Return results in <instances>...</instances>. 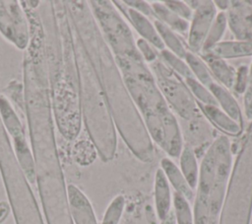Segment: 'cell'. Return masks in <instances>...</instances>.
<instances>
[{"instance_id":"obj_7","label":"cell","mask_w":252,"mask_h":224,"mask_svg":"<svg viewBox=\"0 0 252 224\" xmlns=\"http://www.w3.org/2000/svg\"><path fill=\"white\" fill-rule=\"evenodd\" d=\"M156 68L159 78L160 90L166 95L177 112L185 118H192L197 115L196 101L193 96H190L186 85L184 86L177 79H174L164 65L158 63Z\"/></svg>"},{"instance_id":"obj_24","label":"cell","mask_w":252,"mask_h":224,"mask_svg":"<svg viewBox=\"0 0 252 224\" xmlns=\"http://www.w3.org/2000/svg\"><path fill=\"white\" fill-rule=\"evenodd\" d=\"M125 208V197L122 194L116 195L108 204L101 221V224H119Z\"/></svg>"},{"instance_id":"obj_20","label":"cell","mask_w":252,"mask_h":224,"mask_svg":"<svg viewBox=\"0 0 252 224\" xmlns=\"http://www.w3.org/2000/svg\"><path fill=\"white\" fill-rule=\"evenodd\" d=\"M184 61L187 63L194 78L201 84L208 88L213 82H215L205 61L194 52L187 51L184 57Z\"/></svg>"},{"instance_id":"obj_6","label":"cell","mask_w":252,"mask_h":224,"mask_svg":"<svg viewBox=\"0 0 252 224\" xmlns=\"http://www.w3.org/2000/svg\"><path fill=\"white\" fill-rule=\"evenodd\" d=\"M0 33L17 48L21 50L28 48L31 31L21 2L0 0Z\"/></svg>"},{"instance_id":"obj_15","label":"cell","mask_w":252,"mask_h":224,"mask_svg":"<svg viewBox=\"0 0 252 224\" xmlns=\"http://www.w3.org/2000/svg\"><path fill=\"white\" fill-rule=\"evenodd\" d=\"M206 53L221 59L250 56L252 55V40L245 39L220 41Z\"/></svg>"},{"instance_id":"obj_11","label":"cell","mask_w":252,"mask_h":224,"mask_svg":"<svg viewBox=\"0 0 252 224\" xmlns=\"http://www.w3.org/2000/svg\"><path fill=\"white\" fill-rule=\"evenodd\" d=\"M155 205L158 219H164L171 210L172 195L169 183L165 178L162 170L159 168L155 176Z\"/></svg>"},{"instance_id":"obj_2","label":"cell","mask_w":252,"mask_h":224,"mask_svg":"<svg viewBox=\"0 0 252 224\" xmlns=\"http://www.w3.org/2000/svg\"><path fill=\"white\" fill-rule=\"evenodd\" d=\"M231 152L226 137L216 140L200 167L194 201V224H219L231 170Z\"/></svg>"},{"instance_id":"obj_17","label":"cell","mask_w":252,"mask_h":224,"mask_svg":"<svg viewBox=\"0 0 252 224\" xmlns=\"http://www.w3.org/2000/svg\"><path fill=\"white\" fill-rule=\"evenodd\" d=\"M180 171L182 172L187 183L192 189L197 188L200 168L198 165V160L193 148L190 145H183V148L179 155Z\"/></svg>"},{"instance_id":"obj_8","label":"cell","mask_w":252,"mask_h":224,"mask_svg":"<svg viewBox=\"0 0 252 224\" xmlns=\"http://www.w3.org/2000/svg\"><path fill=\"white\" fill-rule=\"evenodd\" d=\"M217 15V8L213 1H199L193 10L187 36V43L192 52H200L209 30Z\"/></svg>"},{"instance_id":"obj_30","label":"cell","mask_w":252,"mask_h":224,"mask_svg":"<svg viewBox=\"0 0 252 224\" xmlns=\"http://www.w3.org/2000/svg\"><path fill=\"white\" fill-rule=\"evenodd\" d=\"M129 8L134 9L135 11L140 12L141 14L145 15L146 17L153 15L152 6L149 5L148 2L145 1H123Z\"/></svg>"},{"instance_id":"obj_10","label":"cell","mask_w":252,"mask_h":224,"mask_svg":"<svg viewBox=\"0 0 252 224\" xmlns=\"http://www.w3.org/2000/svg\"><path fill=\"white\" fill-rule=\"evenodd\" d=\"M127 6V5H126ZM129 19L130 23L134 27V29L138 32V34L141 36V38L148 41L150 44H152L154 47L159 49L160 51L164 49V45L154 26V24L143 14H141L138 11H135L132 8H124V5L122 8L117 6Z\"/></svg>"},{"instance_id":"obj_16","label":"cell","mask_w":252,"mask_h":224,"mask_svg":"<svg viewBox=\"0 0 252 224\" xmlns=\"http://www.w3.org/2000/svg\"><path fill=\"white\" fill-rule=\"evenodd\" d=\"M198 107L205 114V116L209 119V121H211L220 130L230 135H237L240 133L241 125L235 122L232 118H230L218 106L198 104Z\"/></svg>"},{"instance_id":"obj_12","label":"cell","mask_w":252,"mask_h":224,"mask_svg":"<svg viewBox=\"0 0 252 224\" xmlns=\"http://www.w3.org/2000/svg\"><path fill=\"white\" fill-rule=\"evenodd\" d=\"M160 169L176 192L182 194L189 202L194 199V189L191 188L179 167L171 159L167 157L162 158L160 161Z\"/></svg>"},{"instance_id":"obj_9","label":"cell","mask_w":252,"mask_h":224,"mask_svg":"<svg viewBox=\"0 0 252 224\" xmlns=\"http://www.w3.org/2000/svg\"><path fill=\"white\" fill-rule=\"evenodd\" d=\"M69 211L74 224H97L96 217L86 194L75 185L67 186Z\"/></svg>"},{"instance_id":"obj_13","label":"cell","mask_w":252,"mask_h":224,"mask_svg":"<svg viewBox=\"0 0 252 224\" xmlns=\"http://www.w3.org/2000/svg\"><path fill=\"white\" fill-rule=\"evenodd\" d=\"M208 89L214 96L218 107L221 109L230 118H232L238 124H242V113L240 107L232 96V94L228 91V89L224 88L220 84L217 82H213Z\"/></svg>"},{"instance_id":"obj_27","label":"cell","mask_w":252,"mask_h":224,"mask_svg":"<svg viewBox=\"0 0 252 224\" xmlns=\"http://www.w3.org/2000/svg\"><path fill=\"white\" fill-rule=\"evenodd\" d=\"M170 11L176 14L178 17L189 21L192 18L193 10L189 7L186 2L182 1H164L162 2Z\"/></svg>"},{"instance_id":"obj_18","label":"cell","mask_w":252,"mask_h":224,"mask_svg":"<svg viewBox=\"0 0 252 224\" xmlns=\"http://www.w3.org/2000/svg\"><path fill=\"white\" fill-rule=\"evenodd\" d=\"M152 6L153 15L156 16V20L161 22L170 30L179 34H188L189 22L178 17L172 11H170L163 3L155 2Z\"/></svg>"},{"instance_id":"obj_25","label":"cell","mask_w":252,"mask_h":224,"mask_svg":"<svg viewBox=\"0 0 252 224\" xmlns=\"http://www.w3.org/2000/svg\"><path fill=\"white\" fill-rule=\"evenodd\" d=\"M160 56L163 59V61L166 63V65L170 67L172 71H174L183 79L194 77L187 63L184 61V59L174 55L173 53H171L166 49H163L160 51Z\"/></svg>"},{"instance_id":"obj_29","label":"cell","mask_w":252,"mask_h":224,"mask_svg":"<svg viewBox=\"0 0 252 224\" xmlns=\"http://www.w3.org/2000/svg\"><path fill=\"white\" fill-rule=\"evenodd\" d=\"M136 45L141 56H143L147 62H154L157 60V52L154 49V46L148 41L140 37L136 41Z\"/></svg>"},{"instance_id":"obj_19","label":"cell","mask_w":252,"mask_h":224,"mask_svg":"<svg viewBox=\"0 0 252 224\" xmlns=\"http://www.w3.org/2000/svg\"><path fill=\"white\" fill-rule=\"evenodd\" d=\"M154 26L163 43V45L168 48V51H170L174 55L184 59L187 50H186L185 46L183 45V42L181 41V39L178 37L177 34L158 20L154 21Z\"/></svg>"},{"instance_id":"obj_23","label":"cell","mask_w":252,"mask_h":224,"mask_svg":"<svg viewBox=\"0 0 252 224\" xmlns=\"http://www.w3.org/2000/svg\"><path fill=\"white\" fill-rule=\"evenodd\" d=\"M186 83V87L188 88L189 92L192 94L193 98H195L198 104L203 105H210V106H218L214 96L210 92V90L197 81L194 77L184 79Z\"/></svg>"},{"instance_id":"obj_5","label":"cell","mask_w":252,"mask_h":224,"mask_svg":"<svg viewBox=\"0 0 252 224\" xmlns=\"http://www.w3.org/2000/svg\"><path fill=\"white\" fill-rule=\"evenodd\" d=\"M144 117L154 141L170 157H179L184 144L177 120L169 109Z\"/></svg>"},{"instance_id":"obj_1","label":"cell","mask_w":252,"mask_h":224,"mask_svg":"<svg viewBox=\"0 0 252 224\" xmlns=\"http://www.w3.org/2000/svg\"><path fill=\"white\" fill-rule=\"evenodd\" d=\"M73 41L79 97L81 99L80 105H82L86 126L99 157L102 161L107 162L115 154V132H113L112 123L109 120L96 73L94 71V67L77 34L73 37Z\"/></svg>"},{"instance_id":"obj_4","label":"cell","mask_w":252,"mask_h":224,"mask_svg":"<svg viewBox=\"0 0 252 224\" xmlns=\"http://www.w3.org/2000/svg\"><path fill=\"white\" fill-rule=\"evenodd\" d=\"M0 115L3 125L14 142L17 160L29 183H35V169L32 150L27 142L24 126L7 98L0 94Z\"/></svg>"},{"instance_id":"obj_26","label":"cell","mask_w":252,"mask_h":224,"mask_svg":"<svg viewBox=\"0 0 252 224\" xmlns=\"http://www.w3.org/2000/svg\"><path fill=\"white\" fill-rule=\"evenodd\" d=\"M74 147V156L79 164L89 165L95 159L96 149L93 142L89 140H80Z\"/></svg>"},{"instance_id":"obj_31","label":"cell","mask_w":252,"mask_h":224,"mask_svg":"<svg viewBox=\"0 0 252 224\" xmlns=\"http://www.w3.org/2000/svg\"><path fill=\"white\" fill-rule=\"evenodd\" d=\"M160 224H176L173 210H170V212L167 214V216L160 221Z\"/></svg>"},{"instance_id":"obj_28","label":"cell","mask_w":252,"mask_h":224,"mask_svg":"<svg viewBox=\"0 0 252 224\" xmlns=\"http://www.w3.org/2000/svg\"><path fill=\"white\" fill-rule=\"evenodd\" d=\"M248 68L247 66H240L236 71L235 82L233 86L234 92L237 94H243L248 87Z\"/></svg>"},{"instance_id":"obj_22","label":"cell","mask_w":252,"mask_h":224,"mask_svg":"<svg viewBox=\"0 0 252 224\" xmlns=\"http://www.w3.org/2000/svg\"><path fill=\"white\" fill-rule=\"evenodd\" d=\"M172 204L176 224H194V215L190 202L182 194L174 191Z\"/></svg>"},{"instance_id":"obj_21","label":"cell","mask_w":252,"mask_h":224,"mask_svg":"<svg viewBox=\"0 0 252 224\" xmlns=\"http://www.w3.org/2000/svg\"><path fill=\"white\" fill-rule=\"evenodd\" d=\"M226 25H227V17L225 13L221 11L219 12L215 17V20L213 21V24L204 41V44L201 50L203 53L208 52L214 45L220 42V38L222 37L225 32Z\"/></svg>"},{"instance_id":"obj_32","label":"cell","mask_w":252,"mask_h":224,"mask_svg":"<svg viewBox=\"0 0 252 224\" xmlns=\"http://www.w3.org/2000/svg\"><path fill=\"white\" fill-rule=\"evenodd\" d=\"M214 4H216V8H220L221 10V12H223L224 10H226L230 5V2L229 1H216L214 2Z\"/></svg>"},{"instance_id":"obj_14","label":"cell","mask_w":252,"mask_h":224,"mask_svg":"<svg viewBox=\"0 0 252 224\" xmlns=\"http://www.w3.org/2000/svg\"><path fill=\"white\" fill-rule=\"evenodd\" d=\"M202 59L207 64L213 78L215 77L219 84L226 89H232L235 82L236 71L224 59L215 57L209 53H204Z\"/></svg>"},{"instance_id":"obj_3","label":"cell","mask_w":252,"mask_h":224,"mask_svg":"<svg viewBox=\"0 0 252 224\" xmlns=\"http://www.w3.org/2000/svg\"><path fill=\"white\" fill-rule=\"evenodd\" d=\"M252 207V155L236 164L219 224H249Z\"/></svg>"}]
</instances>
